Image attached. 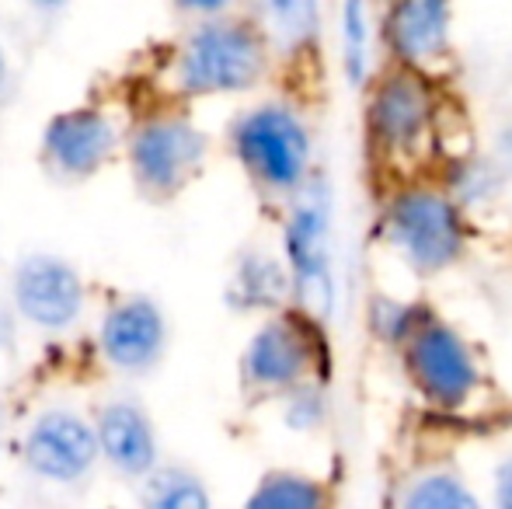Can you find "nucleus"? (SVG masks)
<instances>
[{"label": "nucleus", "mask_w": 512, "mask_h": 509, "mask_svg": "<svg viewBox=\"0 0 512 509\" xmlns=\"http://www.w3.org/2000/svg\"><path fill=\"white\" fill-rule=\"evenodd\" d=\"M453 39V7L439 0L391 4L380 18V42L401 70L425 74L446 56Z\"/></svg>", "instance_id": "obj_8"}, {"label": "nucleus", "mask_w": 512, "mask_h": 509, "mask_svg": "<svg viewBox=\"0 0 512 509\" xmlns=\"http://www.w3.org/2000/svg\"><path fill=\"white\" fill-rule=\"evenodd\" d=\"M286 269L293 276V290L307 300V307L324 311L331 304V241H328V206L324 196L304 192L293 206L283 231Z\"/></svg>", "instance_id": "obj_7"}, {"label": "nucleus", "mask_w": 512, "mask_h": 509, "mask_svg": "<svg viewBox=\"0 0 512 509\" xmlns=\"http://www.w3.org/2000/svg\"><path fill=\"white\" fill-rule=\"evenodd\" d=\"M328 415V401L317 384H304L286 394V426L293 429H317Z\"/></svg>", "instance_id": "obj_23"}, {"label": "nucleus", "mask_w": 512, "mask_h": 509, "mask_svg": "<svg viewBox=\"0 0 512 509\" xmlns=\"http://www.w3.org/2000/svg\"><path fill=\"white\" fill-rule=\"evenodd\" d=\"M506 154H509V164H512V133H509V143H506Z\"/></svg>", "instance_id": "obj_26"}, {"label": "nucleus", "mask_w": 512, "mask_h": 509, "mask_svg": "<svg viewBox=\"0 0 512 509\" xmlns=\"http://www.w3.org/2000/svg\"><path fill=\"white\" fill-rule=\"evenodd\" d=\"M209 489L189 468H164L147 482L143 509H209Z\"/></svg>", "instance_id": "obj_20"}, {"label": "nucleus", "mask_w": 512, "mask_h": 509, "mask_svg": "<svg viewBox=\"0 0 512 509\" xmlns=\"http://www.w3.org/2000/svg\"><path fill=\"white\" fill-rule=\"evenodd\" d=\"M241 164L272 192H300L310 178V129L293 105L265 102L241 112L230 133Z\"/></svg>", "instance_id": "obj_2"}, {"label": "nucleus", "mask_w": 512, "mask_h": 509, "mask_svg": "<svg viewBox=\"0 0 512 509\" xmlns=\"http://www.w3.org/2000/svg\"><path fill=\"white\" fill-rule=\"evenodd\" d=\"M293 290L290 269L269 255H248L234 276V300L241 307H279L283 297Z\"/></svg>", "instance_id": "obj_17"}, {"label": "nucleus", "mask_w": 512, "mask_h": 509, "mask_svg": "<svg viewBox=\"0 0 512 509\" xmlns=\"http://www.w3.org/2000/svg\"><path fill=\"white\" fill-rule=\"evenodd\" d=\"M317 363V342L290 314L269 318L244 349V377L262 391H297Z\"/></svg>", "instance_id": "obj_6"}, {"label": "nucleus", "mask_w": 512, "mask_h": 509, "mask_svg": "<svg viewBox=\"0 0 512 509\" xmlns=\"http://www.w3.org/2000/svg\"><path fill=\"white\" fill-rule=\"evenodd\" d=\"M98 433L74 412H46L25 436V461L39 478L77 482L98 457Z\"/></svg>", "instance_id": "obj_10"}, {"label": "nucleus", "mask_w": 512, "mask_h": 509, "mask_svg": "<svg viewBox=\"0 0 512 509\" xmlns=\"http://www.w3.org/2000/svg\"><path fill=\"white\" fill-rule=\"evenodd\" d=\"M377 21L366 4H345L342 7V28H338V39H342V70L352 84H366L373 74V39H377Z\"/></svg>", "instance_id": "obj_18"}, {"label": "nucleus", "mask_w": 512, "mask_h": 509, "mask_svg": "<svg viewBox=\"0 0 512 509\" xmlns=\"http://www.w3.org/2000/svg\"><path fill=\"white\" fill-rule=\"evenodd\" d=\"M14 307L42 328H67L84 307L81 276L56 255H28L14 269Z\"/></svg>", "instance_id": "obj_11"}, {"label": "nucleus", "mask_w": 512, "mask_h": 509, "mask_svg": "<svg viewBox=\"0 0 512 509\" xmlns=\"http://www.w3.org/2000/svg\"><path fill=\"white\" fill-rule=\"evenodd\" d=\"M370 328L380 342L394 349H405L436 314L429 311V304L422 300H401V297H373L370 304Z\"/></svg>", "instance_id": "obj_19"}, {"label": "nucleus", "mask_w": 512, "mask_h": 509, "mask_svg": "<svg viewBox=\"0 0 512 509\" xmlns=\"http://www.w3.org/2000/svg\"><path fill=\"white\" fill-rule=\"evenodd\" d=\"M136 178L154 192H175L206 157V136L185 119H154L133 136Z\"/></svg>", "instance_id": "obj_9"}, {"label": "nucleus", "mask_w": 512, "mask_h": 509, "mask_svg": "<svg viewBox=\"0 0 512 509\" xmlns=\"http://www.w3.org/2000/svg\"><path fill=\"white\" fill-rule=\"evenodd\" d=\"M502 175L495 164L488 161H460L457 168L450 171V196L457 199L460 206H474V203H492L499 196Z\"/></svg>", "instance_id": "obj_21"}, {"label": "nucleus", "mask_w": 512, "mask_h": 509, "mask_svg": "<svg viewBox=\"0 0 512 509\" xmlns=\"http://www.w3.org/2000/svg\"><path fill=\"white\" fill-rule=\"evenodd\" d=\"M98 447L122 475H147L157 461V443L150 419L133 401H112L98 412Z\"/></svg>", "instance_id": "obj_14"}, {"label": "nucleus", "mask_w": 512, "mask_h": 509, "mask_svg": "<svg viewBox=\"0 0 512 509\" xmlns=\"http://www.w3.org/2000/svg\"><path fill=\"white\" fill-rule=\"evenodd\" d=\"M102 349L122 370H147L164 349V314L154 300L133 297L115 304L102 321Z\"/></svg>", "instance_id": "obj_12"}, {"label": "nucleus", "mask_w": 512, "mask_h": 509, "mask_svg": "<svg viewBox=\"0 0 512 509\" xmlns=\"http://www.w3.org/2000/svg\"><path fill=\"white\" fill-rule=\"evenodd\" d=\"M265 14L286 46H304L317 35V4H269Z\"/></svg>", "instance_id": "obj_22"}, {"label": "nucleus", "mask_w": 512, "mask_h": 509, "mask_svg": "<svg viewBox=\"0 0 512 509\" xmlns=\"http://www.w3.org/2000/svg\"><path fill=\"white\" fill-rule=\"evenodd\" d=\"M244 509H328V492L304 471H269L251 489Z\"/></svg>", "instance_id": "obj_16"}, {"label": "nucleus", "mask_w": 512, "mask_h": 509, "mask_svg": "<svg viewBox=\"0 0 512 509\" xmlns=\"http://www.w3.org/2000/svg\"><path fill=\"white\" fill-rule=\"evenodd\" d=\"M394 509H485V503L457 468L432 464L401 485Z\"/></svg>", "instance_id": "obj_15"}, {"label": "nucleus", "mask_w": 512, "mask_h": 509, "mask_svg": "<svg viewBox=\"0 0 512 509\" xmlns=\"http://www.w3.org/2000/svg\"><path fill=\"white\" fill-rule=\"evenodd\" d=\"M492 509H512V454L502 457L492 471Z\"/></svg>", "instance_id": "obj_24"}, {"label": "nucleus", "mask_w": 512, "mask_h": 509, "mask_svg": "<svg viewBox=\"0 0 512 509\" xmlns=\"http://www.w3.org/2000/svg\"><path fill=\"white\" fill-rule=\"evenodd\" d=\"M439 102L425 74L387 70L377 77L366 98V136L387 157H411L432 140Z\"/></svg>", "instance_id": "obj_5"}, {"label": "nucleus", "mask_w": 512, "mask_h": 509, "mask_svg": "<svg viewBox=\"0 0 512 509\" xmlns=\"http://www.w3.org/2000/svg\"><path fill=\"white\" fill-rule=\"evenodd\" d=\"M405 360V374L411 387L422 394L429 405L443 408V412H460L478 398L485 374H481V360L467 335L453 328L450 321L432 318L415 339L401 349Z\"/></svg>", "instance_id": "obj_4"}, {"label": "nucleus", "mask_w": 512, "mask_h": 509, "mask_svg": "<svg viewBox=\"0 0 512 509\" xmlns=\"http://www.w3.org/2000/svg\"><path fill=\"white\" fill-rule=\"evenodd\" d=\"M7 77V60H4V49H0V84H4Z\"/></svg>", "instance_id": "obj_25"}, {"label": "nucleus", "mask_w": 512, "mask_h": 509, "mask_svg": "<svg viewBox=\"0 0 512 509\" xmlns=\"http://www.w3.org/2000/svg\"><path fill=\"white\" fill-rule=\"evenodd\" d=\"M384 234L394 255L422 276L453 269L467 252L464 206L436 185H405L387 199Z\"/></svg>", "instance_id": "obj_1"}, {"label": "nucleus", "mask_w": 512, "mask_h": 509, "mask_svg": "<svg viewBox=\"0 0 512 509\" xmlns=\"http://www.w3.org/2000/svg\"><path fill=\"white\" fill-rule=\"evenodd\" d=\"M115 126L102 112H63L46 129V150L63 171L70 175H88L112 154Z\"/></svg>", "instance_id": "obj_13"}, {"label": "nucleus", "mask_w": 512, "mask_h": 509, "mask_svg": "<svg viewBox=\"0 0 512 509\" xmlns=\"http://www.w3.org/2000/svg\"><path fill=\"white\" fill-rule=\"evenodd\" d=\"M265 42L258 28L237 18L203 21L178 56V84L192 95L248 91L265 74Z\"/></svg>", "instance_id": "obj_3"}]
</instances>
